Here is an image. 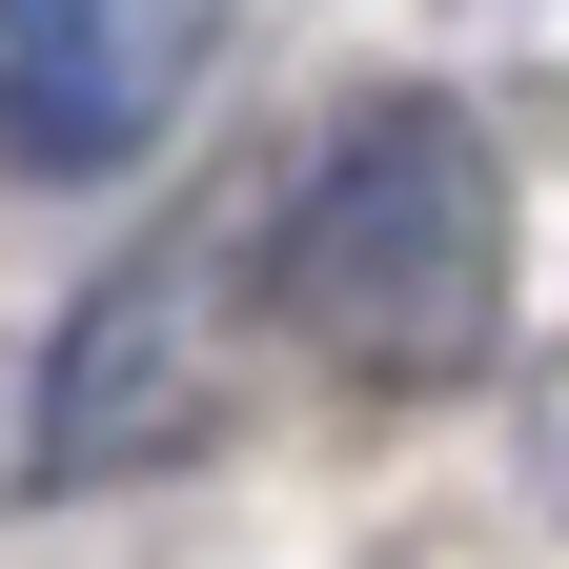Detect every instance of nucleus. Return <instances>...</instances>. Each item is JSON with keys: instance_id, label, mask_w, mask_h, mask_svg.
<instances>
[{"instance_id": "f03ea898", "label": "nucleus", "mask_w": 569, "mask_h": 569, "mask_svg": "<svg viewBox=\"0 0 569 569\" xmlns=\"http://www.w3.org/2000/svg\"><path fill=\"white\" fill-rule=\"evenodd\" d=\"M203 21L183 0H0V163L21 183H102L163 142Z\"/></svg>"}, {"instance_id": "7ed1b4c3", "label": "nucleus", "mask_w": 569, "mask_h": 569, "mask_svg": "<svg viewBox=\"0 0 569 569\" xmlns=\"http://www.w3.org/2000/svg\"><path fill=\"white\" fill-rule=\"evenodd\" d=\"M183 264H142L102 284L82 326H61V387H41V468H142V448H183L203 427V367H183Z\"/></svg>"}, {"instance_id": "f257e3e1", "label": "nucleus", "mask_w": 569, "mask_h": 569, "mask_svg": "<svg viewBox=\"0 0 569 569\" xmlns=\"http://www.w3.org/2000/svg\"><path fill=\"white\" fill-rule=\"evenodd\" d=\"M264 284H284V326H306L326 367L448 387L468 346L509 326V183H488L468 102H346L306 203H284V244H264Z\"/></svg>"}]
</instances>
